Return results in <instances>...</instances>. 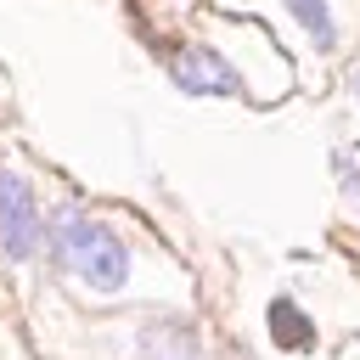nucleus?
Wrapping results in <instances>:
<instances>
[{
    "label": "nucleus",
    "mask_w": 360,
    "mask_h": 360,
    "mask_svg": "<svg viewBox=\"0 0 360 360\" xmlns=\"http://www.w3.org/2000/svg\"><path fill=\"white\" fill-rule=\"evenodd\" d=\"M270 338H276L281 349H309V343H315V321H309L292 298H276V304H270Z\"/></svg>",
    "instance_id": "nucleus-5"
},
{
    "label": "nucleus",
    "mask_w": 360,
    "mask_h": 360,
    "mask_svg": "<svg viewBox=\"0 0 360 360\" xmlns=\"http://www.w3.org/2000/svg\"><path fill=\"white\" fill-rule=\"evenodd\" d=\"M349 90H354V101H360V68H354V73H349Z\"/></svg>",
    "instance_id": "nucleus-8"
},
{
    "label": "nucleus",
    "mask_w": 360,
    "mask_h": 360,
    "mask_svg": "<svg viewBox=\"0 0 360 360\" xmlns=\"http://www.w3.org/2000/svg\"><path fill=\"white\" fill-rule=\"evenodd\" d=\"M169 79L186 96H231V90H242L236 68L219 51H208V45H186L180 56H169Z\"/></svg>",
    "instance_id": "nucleus-3"
},
{
    "label": "nucleus",
    "mask_w": 360,
    "mask_h": 360,
    "mask_svg": "<svg viewBox=\"0 0 360 360\" xmlns=\"http://www.w3.org/2000/svg\"><path fill=\"white\" fill-rule=\"evenodd\" d=\"M338 174H343V191H349V197L360 202V169L349 163V152H338Z\"/></svg>",
    "instance_id": "nucleus-7"
},
{
    "label": "nucleus",
    "mask_w": 360,
    "mask_h": 360,
    "mask_svg": "<svg viewBox=\"0 0 360 360\" xmlns=\"http://www.w3.org/2000/svg\"><path fill=\"white\" fill-rule=\"evenodd\" d=\"M45 236H51V253L62 259V270H68L73 281H84L90 292H124V281H129V253H124V242H118L101 219H90L79 202H62V208L51 214Z\"/></svg>",
    "instance_id": "nucleus-1"
},
{
    "label": "nucleus",
    "mask_w": 360,
    "mask_h": 360,
    "mask_svg": "<svg viewBox=\"0 0 360 360\" xmlns=\"http://www.w3.org/2000/svg\"><path fill=\"white\" fill-rule=\"evenodd\" d=\"M298 22H304V34L315 39V51H332L338 45V22H332V6L326 0H281Z\"/></svg>",
    "instance_id": "nucleus-6"
},
{
    "label": "nucleus",
    "mask_w": 360,
    "mask_h": 360,
    "mask_svg": "<svg viewBox=\"0 0 360 360\" xmlns=\"http://www.w3.org/2000/svg\"><path fill=\"white\" fill-rule=\"evenodd\" d=\"M135 354L141 360H197V326L191 321H152V326H141V338H135Z\"/></svg>",
    "instance_id": "nucleus-4"
},
{
    "label": "nucleus",
    "mask_w": 360,
    "mask_h": 360,
    "mask_svg": "<svg viewBox=\"0 0 360 360\" xmlns=\"http://www.w3.org/2000/svg\"><path fill=\"white\" fill-rule=\"evenodd\" d=\"M39 236H45V219H39L34 186L17 169H0V248L11 259H34Z\"/></svg>",
    "instance_id": "nucleus-2"
}]
</instances>
